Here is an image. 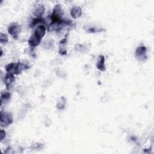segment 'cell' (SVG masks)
I'll list each match as a JSON object with an SVG mask.
<instances>
[{"mask_svg":"<svg viewBox=\"0 0 154 154\" xmlns=\"http://www.w3.org/2000/svg\"><path fill=\"white\" fill-rule=\"evenodd\" d=\"M72 21L70 20L61 19L58 21H52L48 26V31H57L61 29L63 27L72 24Z\"/></svg>","mask_w":154,"mask_h":154,"instance_id":"6da1fadb","label":"cell"},{"mask_svg":"<svg viewBox=\"0 0 154 154\" xmlns=\"http://www.w3.org/2000/svg\"><path fill=\"white\" fill-rule=\"evenodd\" d=\"M0 120L1 127H7L13 122L12 114L10 112H4L1 111L0 113Z\"/></svg>","mask_w":154,"mask_h":154,"instance_id":"7a4b0ae2","label":"cell"},{"mask_svg":"<svg viewBox=\"0 0 154 154\" xmlns=\"http://www.w3.org/2000/svg\"><path fill=\"white\" fill-rule=\"evenodd\" d=\"M63 14V11L60 4H57L52 11L51 16V19L52 21H58L61 20V16Z\"/></svg>","mask_w":154,"mask_h":154,"instance_id":"3957f363","label":"cell"},{"mask_svg":"<svg viewBox=\"0 0 154 154\" xmlns=\"http://www.w3.org/2000/svg\"><path fill=\"white\" fill-rule=\"evenodd\" d=\"M146 51L147 49L144 46H138L135 51V56L136 58L138 61H143L147 59L146 55Z\"/></svg>","mask_w":154,"mask_h":154,"instance_id":"277c9868","label":"cell"},{"mask_svg":"<svg viewBox=\"0 0 154 154\" xmlns=\"http://www.w3.org/2000/svg\"><path fill=\"white\" fill-rule=\"evenodd\" d=\"M20 26L16 23L10 24L8 28V32L14 38H16L17 37L18 34L20 33Z\"/></svg>","mask_w":154,"mask_h":154,"instance_id":"5b68a950","label":"cell"},{"mask_svg":"<svg viewBox=\"0 0 154 154\" xmlns=\"http://www.w3.org/2000/svg\"><path fill=\"white\" fill-rule=\"evenodd\" d=\"M42 37L39 36L35 32H34L29 38L28 39V44L32 48H35L41 42Z\"/></svg>","mask_w":154,"mask_h":154,"instance_id":"8992f818","label":"cell"},{"mask_svg":"<svg viewBox=\"0 0 154 154\" xmlns=\"http://www.w3.org/2000/svg\"><path fill=\"white\" fill-rule=\"evenodd\" d=\"M4 84L5 85L7 89H9L15 81V77L13 73H7L3 79Z\"/></svg>","mask_w":154,"mask_h":154,"instance_id":"52a82bcc","label":"cell"},{"mask_svg":"<svg viewBox=\"0 0 154 154\" xmlns=\"http://www.w3.org/2000/svg\"><path fill=\"white\" fill-rule=\"evenodd\" d=\"M67 35L68 33L66 34L64 38H63L60 42H59V50L58 52L61 55H65L67 53V48L66 45L67 43Z\"/></svg>","mask_w":154,"mask_h":154,"instance_id":"ba28073f","label":"cell"},{"mask_svg":"<svg viewBox=\"0 0 154 154\" xmlns=\"http://www.w3.org/2000/svg\"><path fill=\"white\" fill-rule=\"evenodd\" d=\"M45 13V7L43 4H38L34 7L32 14L37 17H41Z\"/></svg>","mask_w":154,"mask_h":154,"instance_id":"9c48e42d","label":"cell"},{"mask_svg":"<svg viewBox=\"0 0 154 154\" xmlns=\"http://www.w3.org/2000/svg\"><path fill=\"white\" fill-rule=\"evenodd\" d=\"M29 68V66L22 63L21 62H18L17 63H16L13 73L16 74V75H19L20 74L23 70H26L27 69Z\"/></svg>","mask_w":154,"mask_h":154,"instance_id":"30bf717a","label":"cell"},{"mask_svg":"<svg viewBox=\"0 0 154 154\" xmlns=\"http://www.w3.org/2000/svg\"><path fill=\"white\" fill-rule=\"evenodd\" d=\"M82 14V9L78 6H74L70 10L71 16L74 19H77L81 16Z\"/></svg>","mask_w":154,"mask_h":154,"instance_id":"8fae6325","label":"cell"},{"mask_svg":"<svg viewBox=\"0 0 154 154\" xmlns=\"http://www.w3.org/2000/svg\"><path fill=\"white\" fill-rule=\"evenodd\" d=\"M96 67L100 71H105L106 69L105 65V57L103 55H99L98 57Z\"/></svg>","mask_w":154,"mask_h":154,"instance_id":"7c38bea8","label":"cell"},{"mask_svg":"<svg viewBox=\"0 0 154 154\" xmlns=\"http://www.w3.org/2000/svg\"><path fill=\"white\" fill-rule=\"evenodd\" d=\"M11 98V94L9 92H2L1 94V106L3 103H7Z\"/></svg>","mask_w":154,"mask_h":154,"instance_id":"4fadbf2b","label":"cell"},{"mask_svg":"<svg viewBox=\"0 0 154 154\" xmlns=\"http://www.w3.org/2000/svg\"><path fill=\"white\" fill-rule=\"evenodd\" d=\"M45 23V19L42 17H36L34 19H32L31 22L29 24L30 28H34L35 26L37 24H43Z\"/></svg>","mask_w":154,"mask_h":154,"instance_id":"5bb4252c","label":"cell"},{"mask_svg":"<svg viewBox=\"0 0 154 154\" xmlns=\"http://www.w3.org/2000/svg\"><path fill=\"white\" fill-rule=\"evenodd\" d=\"M34 32L37 34L39 36H40L42 38L43 37V36L45 35L46 32V28L45 26L43 25H38L37 28L35 29Z\"/></svg>","mask_w":154,"mask_h":154,"instance_id":"9a60e30c","label":"cell"},{"mask_svg":"<svg viewBox=\"0 0 154 154\" xmlns=\"http://www.w3.org/2000/svg\"><path fill=\"white\" fill-rule=\"evenodd\" d=\"M66 103V100L65 97H61L60 98V99L58 100L57 103V108L60 110L63 109L65 107Z\"/></svg>","mask_w":154,"mask_h":154,"instance_id":"2e32d148","label":"cell"},{"mask_svg":"<svg viewBox=\"0 0 154 154\" xmlns=\"http://www.w3.org/2000/svg\"><path fill=\"white\" fill-rule=\"evenodd\" d=\"M86 30V31L88 33H95V32H101L102 31H103V29L99 28H96V27H87V29H85Z\"/></svg>","mask_w":154,"mask_h":154,"instance_id":"e0dca14e","label":"cell"},{"mask_svg":"<svg viewBox=\"0 0 154 154\" xmlns=\"http://www.w3.org/2000/svg\"><path fill=\"white\" fill-rule=\"evenodd\" d=\"M16 63H10V64H7L5 69V70L7 73H13V72H14V68H15V66H16ZM14 74V73H13Z\"/></svg>","mask_w":154,"mask_h":154,"instance_id":"ac0fdd59","label":"cell"},{"mask_svg":"<svg viewBox=\"0 0 154 154\" xmlns=\"http://www.w3.org/2000/svg\"><path fill=\"white\" fill-rule=\"evenodd\" d=\"M8 42V38L5 34L1 33L0 34V42L2 44H6Z\"/></svg>","mask_w":154,"mask_h":154,"instance_id":"d6986e66","label":"cell"},{"mask_svg":"<svg viewBox=\"0 0 154 154\" xmlns=\"http://www.w3.org/2000/svg\"><path fill=\"white\" fill-rule=\"evenodd\" d=\"M54 41L52 40H47L44 42L43 44V46L45 47L46 48H50L53 46Z\"/></svg>","mask_w":154,"mask_h":154,"instance_id":"ffe728a7","label":"cell"},{"mask_svg":"<svg viewBox=\"0 0 154 154\" xmlns=\"http://www.w3.org/2000/svg\"><path fill=\"white\" fill-rule=\"evenodd\" d=\"M5 134H6V133H5V131H4L3 129H1V131H0V140H1V141H2L3 139L5 138Z\"/></svg>","mask_w":154,"mask_h":154,"instance_id":"44dd1931","label":"cell"},{"mask_svg":"<svg viewBox=\"0 0 154 154\" xmlns=\"http://www.w3.org/2000/svg\"><path fill=\"white\" fill-rule=\"evenodd\" d=\"M13 153V151L10 147H7L6 149V150L4 151V153Z\"/></svg>","mask_w":154,"mask_h":154,"instance_id":"7402d4cb","label":"cell"}]
</instances>
